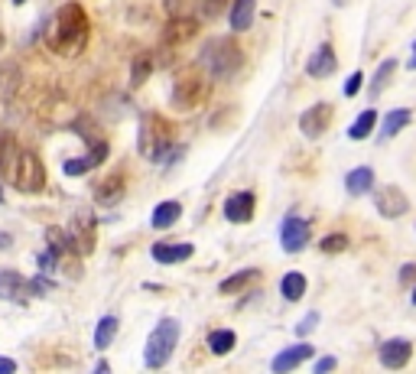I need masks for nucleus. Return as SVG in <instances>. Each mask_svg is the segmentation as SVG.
<instances>
[{
    "label": "nucleus",
    "mask_w": 416,
    "mask_h": 374,
    "mask_svg": "<svg viewBox=\"0 0 416 374\" xmlns=\"http://www.w3.org/2000/svg\"><path fill=\"white\" fill-rule=\"evenodd\" d=\"M88 36H92V20H88L85 7L82 4H62L49 23L46 43H49L52 52L72 59V56H78L88 46Z\"/></svg>",
    "instance_id": "1"
},
{
    "label": "nucleus",
    "mask_w": 416,
    "mask_h": 374,
    "mask_svg": "<svg viewBox=\"0 0 416 374\" xmlns=\"http://www.w3.org/2000/svg\"><path fill=\"white\" fill-rule=\"evenodd\" d=\"M241 66H244V52L234 43V36H215L198 52V68L208 72L212 78H218V82L234 78L241 72Z\"/></svg>",
    "instance_id": "2"
},
{
    "label": "nucleus",
    "mask_w": 416,
    "mask_h": 374,
    "mask_svg": "<svg viewBox=\"0 0 416 374\" xmlns=\"http://www.w3.org/2000/svg\"><path fill=\"white\" fill-rule=\"evenodd\" d=\"M172 147H176V127H172V120H166L163 114H144L140 118V130H137V150H140V156L150 163H160L170 156Z\"/></svg>",
    "instance_id": "3"
},
{
    "label": "nucleus",
    "mask_w": 416,
    "mask_h": 374,
    "mask_svg": "<svg viewBox=\"0 0 416 374\" xmlns=\"http://www.w3.org/2000/svg\"><path fill=\"white\" fill-rule=\"evenodd\" d=\"M176 342H179V323L176 319H163V323H156V329L150 332V339H146L144 365L146 368H163L166 361H170Z\"/></svg>",
    "instance_id": "4"
},
{
    "label": "nucleus",
    "mask_w": 416,
    "mask_h": 374,
    "mask_svg": "<svg viewBox=\"0 0 416 374\" xmlns=\"http://www.w3.org/2000/svg\"><path fill=\"white\" fill-rule=\"evenodd\" d=\"M10 182L20 189V192H39L46 186V166L43 160L33 154V150H20L17 163H13V173H10Z\"/></svg>",
    "instance_id": "5"
},
{
    "label": "nucleus",
    "mask_w": 416,
    "mask_h": 374,
    "mask_svg": "<svg viewBox=\"0 0 416 374\" xmlns=\"http://www.w3.org/2000/svg\"><path fill=\"white\" fill-rule=\"evenodd\" d=\"M208 94H212L208 82H205L202 75H196V72H189V75H182L176 82V88H172V108L176 111H196L208 101Z\"/></svg>",
    "instance_id": "6"
},
{
    "label": "nucleus",
    "mask_w": 416,
    "mask_h": 374,
    "mask_svg": "<svg viewBox=\"0 0 416 374\" xmlns=\"http://www.w3.org/2000/svg\"><path fill=\"white\" fill-rule=\"evenodd\" d=\"M98 218H94L88 208H78L72 215V225H68V238H72V251H82V254H92L94 251V241H98Z\"/></svg>",
    "instance_id": "7"
},
{
    "label": "nucleus",
    "mask_w": 416,
    "mask_h": 374,
    "mask_svg": "<svg viewBox=\"0 0 416 374\" xmlns=\"http://www.w3.org/2000/svg\"><path fill=\"white\" fill-rule=\"evenodd\" d=\"M108 154H111L108 140H101V137H88V154L65 160L62 163V173H65V176H85V173H92L94 166H101V163L108 160Z\"/></svg>",
    "instance_id": "8"
},
{
    "label": "nucleus",
    "mask_w": 416,
    "mask_h": 374,
    "mask_svg": "<svg viewBox=\"0 0 416 374\" xmlns=\"http://www.w3.org/2000/svg\"><path fill=\"white\" fill-rule=\"evenodd\" d=\"M280 244L286 254H299L309 244V221L299 218V215H286L280 228Z\"/></svg>",
    "instance_id": "9"
},
{
    "label": "nucleus",
    "mask_w": 416,
    "mask_h": 374,
    "mask_svg": "<svg viewBox=\"0 0 416 374\" xmlns=\"http://www.w3.org/2000/svg\"><path fill=\"white\" fill-rule=\"evenodd\" d=\"M329 124H332V104H325V101L313 104L306 114H299V130H303L309 140H319V137L329 130Z\"/></svg>",
    "instance_id": "10"
},
{
    "label": "nucleus",
    "mask_w": 416,
    "mask_h": 374,
    "mask_svg": "<svg viewBox=\"0 0 416 374\" xmlns=\"http://www.w3.org/2000/svg\"><path fill=\"white\" fill-rule=\"evenodd\" d=\"M254 192H247V189H241V192H231L228 199H225V218L234 221V225H244V221H251V215H254Z\"/></svg>",
    "instance_id": "11"
},
{
    "label": "nucleus",
    "mask_w": 416,
    "mask_h": 374,
    "mask_svg": "<svg viewBox=\"0 0 416 374\" xmlns=\"http://www.w3.org/2000/svg\"><path fill=\"white\" fill-rule=\"evenodd\" d=\"M150 254H153L156 264H182V261L196 254V244H189V241H163V244H153Z\"/></svg>",
    "instance_id": "12"
},
{
    "label": "nucleus",
    "mask_w": 416,
    "mask_h": 374,
    "mask_svg": "<svg viewBox=\"0 0 416 374\" xmlns=\"http://www.w3.org/2000/svg\"><path fill=\"white\" fill-rule=\"evenodd\" d=\"M407 208H410V199L403 196L397 186H384L381 192H377V212H381L384 218H400Z\"/></svg>",
    "instance_id": "13"
},
{
    "label": "nucleus",
    "mask_w": 416,
    "mask_h": 374,
    "mask_svg": "<svg viewBox=\"0 0 416 374\" xmlns=\"http://www.w3.org/2000/svg\"><path fill=\"white\" fill-rule=\"evenodd\" d=\"M124 192H127V179H124V173H111L101 186L94 189V202L111 208V205H118L120 199H124Z\"/></svg>",
    "instance_id": "14"
},
{
    "label": "nucleus",
    "mask_w": 416,
    "mask_h": 374,
    "mask_svg": "<svg viewBox=\"0 0 416 374\" xmlns=\"http://www.w3.org/2000/svg\"><path fill=\"white\" fill-rule=\"evenodd\" d=\"M26 297H30V283H26L23 273L0 270V299H10V303H26Z\"/></svg>",
    "instance_id": "15"
},
{
    "label": "nucleus",
    "mask_w": 416,
    "mask_h": 374,
    "mask_svg": "<svg viewBox=\"0 0 416 374\" xmlns=\"http://www.w3.org/2000/svg\"><path fill=\"white\" fill-rule=\"evenodd\" d=\"M196 33H198V20L196 17H182V13L170 17V23H166V30H163V36H166V43L170 46L189 43Z\"/></svg>",
    "instance_id": "16"
},
{
    "label": "nucleus",
    "mask_w": 416,
    "mask_h": 374,
    "mask_svg": "<svg viewBox=\"0 0 416 374\" xmlns=\"http://www.w3.org/2000/svg\"><path fill=\"white\" fill-rule=\"evenodd\" d=\"M410 355H413V345H410L407 339H387L381 345V365L384 368H403L410 361Z\"/></svg>",
    "instance_id": "17"
},
{
    "label": "nucleus",
    "mask_w": 416,
    "mask_h": 374,
    "mask_svg": "<svg viewBox=\"0 0 416 374\" xmlns=\"http://www.w3.org/2000/svg\"><path fill=\"white\" fill-rule=\"evenodd\" d=\"M335 68H339V59H335V49H332L329 43L319 46V49L309 56V62H306V72L313 78H329Z\"/></svg>",
    "instance_id": "18"
},
{
    "label": "nucleus",
    "mask_w": 416,
    "mask_h": 374,
    "mask_svg": "<svg viewBox=\"0 0 416 374\" xmlns=\"http://www.w3.org/2000/svg\"><path fill=\"white\" fill-rule=\"evenodd\" d=\"M309 358H313V345L299 342V345H293V349H283L280 355L273 358V371L286 374V371H293V368H299L303 361H309Z\"/></svg>",
    "instance_id": "19"
},
{
    "label": "nucleus",
    "mask_w": 416,
    "mask_h": 374,
    "mask_svg": "<svg viewBox=\"0 0 416 374\" xmlns=\"http://www.w3.org/2000/svg\"><path fill=\"white\" fill-rule=\"evenodd\" d=\"M228 10H231V13H228L231 33H247V30H251V23H254L257 0H234Z\"/></svg>",
    "instance_id": "20"
},
{
    "label": "nucleus",
    "mask_w": 416,
    "mask_h": 374,
    "mask_svg": "<svg viewBox=\"0 0 416 374\" xmlns=\"http://www.w3.org/2000/svg\"><path fill=\"white\" fill-rule=\"evenodd\" d=\"M179 218H182V205L170 199V202H160V205H156V208H153V218H150V221H153V228H156V231H166V228H172Z\"/></svg>",
    "instance_id": "21"
},
{
    "label": "nucleus",
    "mask_w": 416,
    "mask_h": 374,
    "mask_svg": "<svg viewBox=\"0 0 416 374\" xmlns=\"http://www.w3.org/2000/svg\"><path fill=\"white\" fill-rule=\"evenodd\" d=\"M371 186H374L371 166H358V170H351L348 176H345V189H348L351 196H365V192H371Z\"/></svg>",
    "instance_id": "22"
},
{
    "label": "nucleus",
    "mask_w": 416,
    "mask_h": 374,
    "mask_svg": "<svg viewBox=\"0 0 416 374\" xmlns=\"http://www.w3.org/2000/svg\"><path fill=\"white\" fill-rule=\"evenodd\" d=\"M153 68H156V56H153V52H140V56L130 62V88H140V85H144Z\"/></svg>",
    "instance_id": "23"
},
{
    "label": "nucleus",
    "mask_w": 416,
    "mask_h": 374,
    "mask_svg": "<svg viewBox=\"0 0 416 374\" xmlns=\"http://www.w3.org/2000/svg\"><path fill=\"white\" fill-rule=\"evenodd\" d=\"M257 277H260V270L247 267V270H238L234 277H228V280H221V287H218V289L225 293V297H231V293H241V289H247L251 283L257 280Z\"/></svg>",
    "instance_id": "24"
},
{
    "label": "nucleus",
    "mask_w": 416,
    "mask_h": 374,
    "mask_svg": "<svg viewBox=\"0 0 416 374\" xmlns=\"http://www.w3.org/2000/svg\"><path fill=\"white\" fill-rule=\"evenodd\" d=\"M410 124V111L407 108H393L387 118H384V127H381V140H391L393 134H400V130Z\"/></svg>",
    "instance_id": "25"
},
{
    "label": "nucleus",
    "mask_w": 416,
    "mask_h": 374,
    "mask_svg": "<svg viewBox=\"0 0 416 374\" xmlns=\"http://www.w3.org/2000/svg\"><path fill=\"white\" fill-rule=\"evenodd\" d=\"M118 316H104L101 323H98V329H94V349H108L111 342H114V335H118Z\"/></svg>",
    "instance_id": "26"
},
{
    "label": "nucleus",
    "mask_w": 416,
    "mask_h": 374,
    "mask_svg": "<svg viewBox=\"0 0 416 374\" xmlns=\"http://www.w3.org/2000/svg\"><path fill=\"white\" fill-rule=\"evenodd\" d=\"M234 345H238V335H234L231 329H215V332H208V349H212L215 355H228Z\"/></svg>",
    "instance_id": "27"
},
{
    "label": "nucleus",
    "mask_w": 416,
    "mask_h": 374,
    "mask_svg": "<svg viewBox=\"0 0 416 374\" xmlns=\"http://www.w3.org/2000/svg\"><path fill=\"white\" fill-rule=\"evenodd\" d=\"M374 124H377V111H371V108L361 111V114L355 118V124L348 127V140H365V137L374 130Z\"/></svg>",
    "instance_id": "28"
},
{
    "label": "nucleus",
    "mask_w": 416,
    "mask_h": 374,
    "mask_svg": "<svg viewBox=\"0 0 416 374\" xmlns=\"http://www.w3.org/2000/svg\"><path fill=\"white\" fill-rule=\"evenodd\" d=\"M280 293H283V299H289V303L303 299V293H306V277H303V273H286V277L280 280Z\"/></svg>",
    "instance_id": "29"
},
{
    "label": "nucleus",
    "mask_w": 416,
    "mask_h": 374,
    "mask_svg": "<svg viewBox=\"0 0 416 374\" xmlns=\"http://www.w3.org/2000/svg\"><path fill=\"white\" fill-rule=\"evenodd\" d=\"M393 68H397V59H384L381 68L374 72V82H371V94H374V98L387 88V82H391V75H393Z\"/></svg>",
    "instance_id": "30"
},
{
    "label": "nucleus",
    "mask_w": 416,
    "mask_h": 374,
    "mask_svg": "<svg viewBox=\"0 0 416 374\" xmlns=\"http://www.w3.org/2000/svg\"><path fill=\"white\" fill-rule=\"evenodd\" d=\"M319 247H322V254H341V251L348 247V238H345V235H325Z\"/></svg>",
    "instance_id": "31"
},
{
    "label": "nucleus",
    "mask_w": 416,
    "mask_h": 374,
    "mask_svg": "<svg viewBox=\"0 0 416 374\" xmlns=\"http://www.w3.org/2000/svg\"><path fill=\"white\" fill-rule=\"evenodd\" d=\"M225 7H228V0H198V13H202L205 20H215Z\"/></svg>",
    "instance_id": "32"
},
{
    "label": "nucleus",
    "mask_w": 416,
    "mask_h": 374,
    "mask_svg": "<svg viewBox=\"0 0 416 374\" xmlns=\"http://www.w3.org/2000/svg\"><path fill=\"white\" fill-rule=\"evenodd\" d=\"M361 82H365V75H361V72H351V75L345 78V88H341L345 98H355V94L361 92Z\"/></svg>",
    "instance_id": "33"
},
{
    "label": "nucleus",
    "mask_w": 416,
    "mask_h": 374,
    "mask_svg": "<svg viewBox=\"0 0 416 374\" xmlns=\"http://www.w3.org/2000/svg\"><path fill=\"white\" fill-rule=\"evenodd\" d=\"M49 289H52V280H46V277L30 280V293H36V297H43V293H49Z\"/></svg>",
    "instance_id": "34"
},
{
    "label": "nucleus",
    "mask_w": 416,
    "mask_h": 374,
    "mask_svg": "<svg viewBox=\"0 0 416 374\" xmlns=\"http://www.w3.org/2000/svg\"><path fill=\"white\" fill-rule=\"evenodd\" d=\"M315 323H319V313H309L306 319H303V323L296 325V332H299V335H309V332L315 329Z\"/></svg>",
    "instance_id": "35"
},
{
    "label": "nucleus",
    "mask_w": 416,
    "mask_h": 374,
    "mask_svg": "<svg viewBox=\"0 0 416 374\" xmlns=\"http://www.w3.org/2000/svg\"><path fill=\"white\" fill-rule=\"evenodd\" d=\"M56 261H59V254H52V251H46V254H39V270H43V273H52V267H56Z\"/></svg>",
    "instance_id": "36"
},
{
    "label": "nucleus",
    "mask_w": 416,
    "mask_h": 374,
    "mask_svg": "<svg viewBox=\"0 0 416 374\" xmlns=\"http://www.w3.org/2000/svg\"><path fill=\"white\" fill-rule=\"evenodd\" d=\"M339 365V361H335V358H319V361H315V374H325V371H332V368Z\"/></svg>",
    "instance_id": "37"
},
{
    "label": "nucleus",
    "mask_w": 416,
    "mask_h": 374,
    "mask_svg": "<svg viewBox=\"0 0 416 374\" xmlns=\"http://www.w3.org/2000/svg\"><path fill=\"white\" fill-rule=\"evenodd\" d=\"M416 280V264H407L400 270V283H413Z\"/></svg>",
    "instance_id": "38"
},
{
    "label": "nucleus",
    "mask_w": 416,
    "mask_h": 374,
    "mask_svg": "<svg viewBox=\"0 0 416 374\" xmlns=\"http://www.w3.org/2000/svg\"><path fill=\"white\" fill-rule=\"evenodd\" d=\"M17 371V361H10V358H0V374H13Z\"/></svg>",
    "instance_id": "39"
},
{
    "label": "nucleus",
    "mask_w": 416,
    "mask_h": 374,
    "mask_svg": "<svg viewBox=\"0 0 416 374\" xmlns=\"http://www.w3.org/2000/svg\"><path fill=\"white\" fill-rule=\"evenodd\" d=\"M10 244H13V238H10L7 231H0V251H7Z\"/></svg>",
    "instance_id": "40"
},
{
    "label": "nucleus",
    "mask_w": 416,
    "mask_h": 374,
    "mask_svg": "<svg viewBox=\"0 0 416 374\" xmlns=\"http://www.w3.org/2000/svg\"><path fill=\"white\" fill-rule=\"evenodd\" d=\"M410 68H416V43H413V62H410Z\"/></svg>",
    "instance_id": "41"
},
{
    "label": "nucleus",
    "mask_w": 416,
    "mask_h": 374,
    "mask_svg": "<svg viewBox=\"0 0 416 374\" xmlns=\"http://www.w3.org/2000/svg\"><path fill=\"white\" fill-rule=\"evenodd\" d=\"M13 4H17V7H20V4H26V0H13Z\"/></svg>",
    "instance_id": "42"
},
{
    "label": "nucleus",
    "mask_w": 416,
    "mask_h": 374,
    "mask_svg": "<svg viewBox=\"0 0 416 374\" xmlns=\"http://www.w3.org/2000/svg\"><path fill=\"white\" fill-rule=\"evenodd\" d=\"M413 306H416V289H413Z\"/></svg>",
    "instance_id": "43"
},
{
    "label": "nucleus",
    "mask_w": 416,
    "mask_h": 374,
    "mask_svg": "<svg viewBox=\"0 0 416 374\" xmlns=\"http://www.w3.org/2000/svg\"><path fill=\"white\" fill-rule=\"evenodd\" d=\"M335 4H348V0H335Z\"/></svg>",
    "instance_id": "44"
},
{
    "label": "nucleus",
    "mask_w": 416,
    "mask_h": 374,
    "mask_svg": "<svg viewBox=\"0 0 416 374\" xmlns=\"http://www.w3.org/2000/svg\"><path fill=\"white\" fill-rule=\"evenodd\" d=\"M0 199H4V192H0Z\"/></svg>",
    "instance_id": "45"
},
{
    "label": "nucleus",
    "mask_w": 416,
    "mask_h": 374,
    "mask_svg": "<svg viewBox=\"0 0 416 374\" xmlns=\"http://www.w3.org/2000/svg\"><path fill=\"white\" fill-rule=\"evenodd\" d=\"M0 43H4V39H0Z\"/></svg>",
    "instance_id": "46"
}]
</instances>
